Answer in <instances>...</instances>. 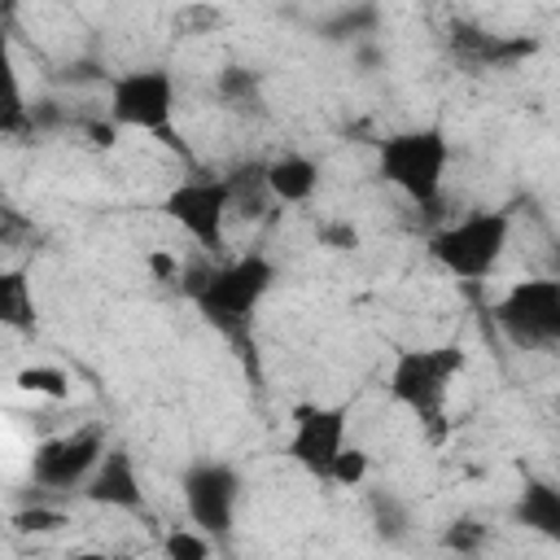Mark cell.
Segmentation results:
<instances>
[{
    "mask_svg": "<svg viewBox=\"0 0 560 560\" xmlns=\"http://www.w3.org/2000/svg\"><path fill=\"white\" fill-rule=\"evenodd\" d=\"M31 232V223L18 214V210H9L4 201H0V245H13L18 236H26Z\"/></svg>",
    "mask_w": 560,
    "mask_h": 560,
    "instance_id": "21",
    "label": "cell"
},
{
    "mask_svg": "<svg viewBox=\"0 0 560 560\" xmlns=\"http://www.w3.org/2000/svg\"><path fill=\"white\" fill-rule=\"evenodd\" d=\"M79 494L88 503H101V508H122V512H136L144 503V490H140V472H136V459L127 446H105L96 468L88 472V481L79 486Z\"/></svg>",
    "mask_w": 560,
    "mask_h": 560,
    "instance_id": "11",
    "label": "cell"
},
{
    "mask_svg": "<svg viewBox=\"0 0 560 560\" xmlns=\"http://www.w3.org/2000/svg\"><path fill=\"white\" fill-rule=\"evenodd\" d=\"M179 494L188 508L192 529L201 534H228L236 521V503H241V477L232 464L219 459H197L184 477H179Z\"/></svg>",
    "mask_w": 560,
    "mask_h": 560,
    "instance_id": "8",
    "label": "cell"
},
{
    "mask_svg": "<svg viewBox=\"0 0 560 560\" xmlns=\"http://www.w3.org/2000/svg\"><path fill=\"white\" fill-rule=\"evenodd\" d=\"M13 525H18L22 534H48V529L66 525V516H61V512H52V508H26V512H18V516H13Z\"/></svg>",
    "mask_w": 560,
    "mask_h": 560,
    "instance_id": "20",
    "label": "cell"
},
{
    "mask_svg": "<svg viewBox=\"0 0 560 560\" xmlns=\"http://www.w3.org/2000/svg\"><path fill=\"white\" fill-rule=\"evenodd\" d=\"M22 127H26V96H22L13 44L0 31V131H22Z\"/></svg>",
    "mask_w": 560,
    "mask_h": 560,
    "instance_id": "14",
    "label": "cell"
},
{
    "mask_svg": "<svg viewBox=\"0 0 560 560\" xmlns=\"http://www.w3.org/2000/svg\"><path fill=\"white\" fill-rule=\"evenodd\" d=\"M494 324L521 350H547V346H556L560 341V280H551V276L516 280L494 302Z\"/></svg>",
    "mask_w": 560,
    "mask_h": 560,
    "instance_id": "5",
    "label": "cell"
},
{
    "mask_svg": "<svg viewBox=\"0 0 560 560\" xmlns=\"http://www.w3.org/2000/svg\"><path fill=\"white\" fill-rule=\"evenodd\" d=\"M0 328L13 332L35 328V289L22 267H0Z\"/></svg>",
    "mask_w": 560,
    "mask_h": 560,
    "instance_id": "13",
    "label": "cell"
},
{
    "mask_svg": "<svg viewBox=\"0 0 560 560\" xmlns=\"http://www.w3.org/2000/svg\"><path fill=\"white\" fill-rule=\"evenodd\" d=\"M262 179L280 206H306L319 188V162L306 153H280L276 162L262 166Z\"/></svg>",
    "mask_w": 560,
    "mask_h": 560,
    "instance_id": "12",
    "label": "cell"
},
{
    "mask_svg": "<svg viewBox=\"0 0 560 560\" xmlns=\"http://www.w3.org/2000/svg\"><path fill=\"white\" fill-rule=\"evenodd\" d=\"M446 162L451 140L442 127H407L376 144V175L420 210H429L442 197Z\"/></svg>",
    "mask_w": 560,
    "mask_h": 560,
    "instance_id": "2",
    "label": "cell"
},
{
    "mask_svg": "<svg viewBox=\"0 0 560 560\" xmlns=\"http://www.w3.org/2000/svg\"><path fill=\"white\" fill-rule=\"evenodd\" d=\"M477 542H481V525H472V521H459V525H451V529H446V547L472 551Z\"/></svg>",
    "mask_w": 560,
    "mask_h": 560,
    "instance_id": "23",
    "label": "cell"
},
{
    "mask_svg": "<svg viewBox=\"0 0 560 560\" xmlns=\"http://www.w3.org/2000/svg\"><path fill=\"white\" fill-rule=\"evenodd\" d=\"M175 114V79L162 66H140L109 79V122L131 131H166Z\"/></svg>",
    "mask_w": 560,
    "mask_h": 560,
    "instance_id": "6",
    "label": "cell"
},
{
    "mask_svg": "<svg viewBox=\"0 0 560 560\" xmlns=\"http://www.w3.org/2000/svg\"><path fill=\"white\" fill-rule=\"evenodd\" d=\"M228 201H232L236 214L258 219V214L267 210V201H276V197L267 192L262 166H241V171H232V175H228Z\"/></svg>",
    "mask_w": 560,
    "mask_h": 560,
    "instance_id": "16",
    "label": "cell"
},
{
    "mask_svg": "<svg viewBox=\"0 0 560 560\" xmlns=\"http://www.w3.org/2000/svg\"><path fill=\"white\" fill-rule=\"evenodd\" d=\"M162 210L201 245V249H219L223 245V228L232 214L228 201V179H184L166 192Z\"/></svg>",
    "mask_w": 560,
    "mask_h": 560,
    "instance_id": "10",
    "label": "cell"
},
{
    "mask_svg": "<svg viewBox=\"0 0 560 560\" xmlns=\"http://www.w3.org/2000/svg\"><path fill=\"white\" fill-rule=\"evenodd\" d=\"M271 280H276L271 258L245 254V258H232V262H223V267H192L188 280H184V289H188V298L197 302V311H201L210 324L236 332V328L249 324V315H254L258 302L267 298Z\"/></svg>",
    "mask_w": 560,
    "mask_h": 560,
    "instance_id": "1",
    "label": "cell"
},
{
    "mask_svg": "<svg viewBox=\"0 0 560 560\" xmlns=\"http://www.w3.org/2000/svg\"><path fill=\"white\" fill-rule=\"evenodd\" d=\"M166 556H175V560H206L210 556V534H188V529H175L171 538H166Z\"/></svg>",
    "mask_w": 560,
    "mask_h": 560,
    "instance_id": "19",
    "label": "cell"
},
{
    "mask_svg": "<svg viewBox=\"0 0 560 560\" xmlns=\"http://www.w3.org/2000/svg\"><path fill=\"white\" fill-rule=\"evenodd\" d=\"M464 350L455 341H442V346H411V350H398L394 354V368H389V398L398 407H407L416 420H424L429 429L442 424L446 416V398H451V385L459 381L464 372Z\"/></svg>",
    "mask_w": 560,
    "mask_h": 560,
    "instance_id": "3",
    "label": "cell"
},
{
    "mask_svg": "<svg viewBox=\"0 0 560 560\" xmlns=\"http://www.w3.org/2000/svg\"><path fill=\"white\" fill-rule=\"evenodd\" d=\"M508 232H512V219L503 210H472L446 223L442 232H433L429 254L442 271L459 280H486L508 249Z\"/></svg>",
    "mask_w": 560,
    "mask_h": 560,
    "instance_id": "4",
    "label": "cell"
},
{
    "mask_svg": "<svg viewBox=\"0 0 560 560\" xmlns=\"http://www.w3.org/2000/svg\"><path fill=\"white\" fill-rule=\"evenodd\" d=\"M363 477H368V451L346 442V446L337 451V459L328 464V477H324V481H328V486H359Z\"/></svg>",
    "mask_w": 560,
    "mask_h": 560,
    "instance_id": "18",
    "label": "cell"
},
{
    "mask_svg": "<svg viewBox=\"0 0 560 560\" xmlns=\"http://www.w3.org/2000/svg\"><path fill=\"white\" fill-rule=\"evenodd\" d=\"M516 516H521V525H529L547 538H560V494H556V486L529 481L521 503H516Z\"/></svg>",
    "mask_w": 560,
    "mask_h": 560,
    "instance_id": "15",
    "label": "cell"
},
{
    "mask_svg": "<svg viewBox=\"0 0 560 560\" xmlns=\"http://www.w3.org/2000/svg\"><path fill=\"white\" fill-rule=\"evenodd\" d=\"M105 451V433L96 424H83V429H70L61 438H48L35 446V459H31V477L44 486V490H79L88 481V472L96 468Z\"/></svg>",
    "mask_w": 560,
    "mask_h": 560,
    "instance_id": "9",
    "label": "cell"
},
{
    "mask_svg": "<svg viewBox=\"0 0 560 560\" xmlns=\"http://www.w3.org/2000/svg\"><path fill=\"white\" fill-rule=\"evenodd\" d=\"M18 389L26 394H39V398H66L70 394V376L52 363H39V368H22L18 372Z\"/></svg>",
    "mask_w": 560,
    "mask_h": 560,
    "instance_id": "17",
    "label": "cell"
},
{
    "mask_svg": "<svg viewBox=\"0 0 560 560\" xmlns=\"http://www.w3.org/2000/svg\"><path fill=\"white\" fill-rule=\"evenodd\" d=\"M319 241L332 245V249H354L359 245V232L350 223H328V228H319Z\"/></svg>",
    "mask_w": 560,
    "mask_h": 560,
    "instance_id": "22",
    "label": "cell"
},
{
    "mask_svg": "<svg viewBox=\"0 0 560 560\" xmlns=\"http://www.w3.org/2000/svg\"><path fill=\"white\" fill-rule=\"evenodd\" d=\"M293 429H289V459L311 472L315 481L328 477V464L337 459V451L346 446V429H350V411L341 402H298L289 411Z\"/></svg>",
    "mask_w": 560,
    "mask_h": 560,
    "instance_id": "7",
    "label": "cell"
}]
</instances>
